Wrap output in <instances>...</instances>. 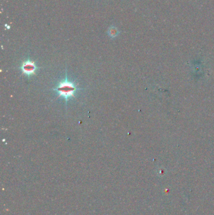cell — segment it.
Masks as SVG:
<instances>
[{
    "label": "cell",
    "mask_w": 214,
    "mask_h": 215,
    "mask_svg": "<svg viewBox=\"0 0 214 215\" xmlns=\"http://www.w3.org/2000/svg\"><path fill=\"white\" fill-rule=\"evenodd\" d=\"M53 89L57 93L58 97L63 98L66 103L70 99L75 98L76 92L80 90L77 88L75 83L68 79L67 74L66 78L59 82L57 86Z\"/></svg>",
    "instance_id": "cell-1"
},
{
    "label": "cell",
    "mask_w": 214,
    "mask_h": 215,
    "mask_svg": "<svg viewBox=\"0 0 214 215\" xmlns=\"http://www.w3.org/2000/svg\"><path fill=\"white\" fill-rule=\"evenodd\" d=\"M20 69L23 74L30 78L32 76L35 75L36 71L39 69V68L36 65L35 62L30 59H28L22 64Z\"/></svg>",
    "instance_id": "cell-2"
},
{
    "label": "cell",
    "mask_w": 214,
    "mask_h": 215,
    "mask_svg": "<svg viewBox=\"0 0 214 215\" xmlns=\"http://www.w3.org/2000/svg\"><path fill=\"white\" fill-rule=\"evenodd\" d=\"M109 34L111 37H115L118 34V30L115 27H111L109 30Z\"/></svg>",
    "instance_id": "cell-3"
}]
</instances>
